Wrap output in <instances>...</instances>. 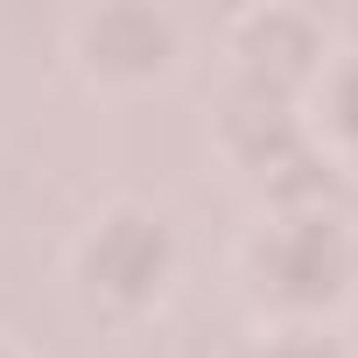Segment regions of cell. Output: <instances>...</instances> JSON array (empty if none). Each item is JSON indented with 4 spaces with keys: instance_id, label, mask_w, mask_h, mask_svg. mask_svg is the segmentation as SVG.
I'll return each mask as SVG.
<instances>
[{
    "instance_id": "obj_3",
    "label": "cell",
    "mask_w": 358,
    "mask_h": 358,
    "mask_svg": "<svg viewBox=\"0 0 358 358\" xmlns=\"http://www.w3.org/2000/svg\"><path fill=\"white\" fill-rule=\"evenodd\" d=\"M85 50L92 64H113V71H148L169 57V29L141 8H113V15H92L85 22Z\"/></svg>"
},
{
    "instance_id": "obj_2",
    "label": "cell",
    "mask_w": 358,
    "mask_h": 358,
    "mask_svg": "<svg viewBox=\"0 0 358 358\" xmlns=\"http://www.w3.org/2000/svg\"><path fill=\"white\" fill-rule=\"evenodd\" d=\"M85 274H92V288L141 302V295H155L162 274H169V232H162L155 218H141V211H120V218H106V225L92 232Z\"/></svg>"
},
{
    "instance_id": "obj_1",
    "label": "cell",
    "mask_w": 358,
    "mask_h": 358,
    "mask_svg": "<svg viewBox=\"0 0 358 358\" xmlns=\"http://www.w3.org/2000/svg\"><path fill=\"white\" fill-rule=\"evenodd\" d=\"M344 267H351V253H344V239H337L330 218H281V225L260 239V281H267L274 295H288V302H323V295H337Z\"/></svg>"
},
{
    "instance_id": "obj_4",
    "label": "cell",
    "mask_w": 358,
    "mask_h": 358,
    "mask_svg": "<svg viewBox=\"0 0 358 358\" xmlns=\"http://www.w3.org/2000/svg\"><path fill=\"white\" fill-rule=\"evenodd\" d=\"M323 99H330V127L358 141V57L330 71V92H323Z\"/></svg>"
},
{
    "instance_id": "obj_6",
    "label": "cell",
    "mask_w": 358,
    "mask_h": 358,
    "mask_svg": "<svg viewBox=\"0 0 358 358\" xmlns=\"http://www.w3.org/2000/svg\"><path fill=\"white\" fill-rule=\"evenodd\" d=\"M0 358H8V351H0Z\"/></svg>"
},
{
    "instance_id": "obj_5",
    "label": "cell",
    "mask_w": 358,
    "mask_h": 358,
    "mask_svg": "<svg viewBox=\"0 0 358 358\" xmlns=\"http://www.w3.org/2000/svg\"><path fill=\"white\" fill-rule=\"evenodd\" d=\"M260 358H330V351L309 344V337H295V344H274V351H260Z\"/></svg>"
}]
</instances>
